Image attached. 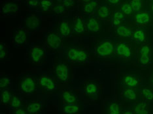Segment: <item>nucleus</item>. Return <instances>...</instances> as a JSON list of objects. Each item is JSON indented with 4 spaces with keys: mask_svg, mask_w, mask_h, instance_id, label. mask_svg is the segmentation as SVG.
<instances>
[{
    "mask_svg": "<svg viewBox=\"0 0 153 114\" xmlns=\"http://www.w3.org/2000/svg\"><path fill=\"white\" fill-rule=\"evenodd\" d=\"M115 54L120 57L129 59L132 54L130 44L126 42L118 43L115 46Z\"/></svg>",
    "mask_w": 153,
    "mask_h": 114,
    "instance_id": "obj_8",
    "label": "nucleus"
},
{
    "mask_svg": "<svg viewBox=\"0 0 153 114\" xmlns=\"http://www.w3.org/2000/svg\"><path fill=\"white\" fill-rule=\"evenodd\" d=\"M40 25V19L36 15H31L24 20L26 28L30 31L36 30Z\"/></svg>",
    "mask_w": 153,
    "mask_h": 114,
    "instance_id": "obj_12",
    "label": "nucleus"
},
{
    "mask_svg": "<svg viewBox=\"0 0 153 114\" xmlns=\"http://www.w3.org/2000/svg\"><path fill=\"white\" fill-rule=\"evenodd\" d=\"M151 1H152V0H151Z\"/></svg>",
    "mask_w": 153,
    "mask_h": 114,
    "instance_id": "obj_47",
    "label": "nucleus"
},
{
    "mask_svg": "<svg viewBox=\"0 0 153 114\" xmlns=\"http://www.w3.org/2000/svg\"><path fill=\"white\" fill-rule=\"evenodd\" d=\"M8 50L7 47L6 46L5 44L3 43H0V60H3L7 56Z\"/></svg>",
    "mask_w": 153,
    "mask_h": 114,
    "instance_id": "obj_38",
    "label": "nucleus"
},
{
    "mask_svg": "<svg viewBox=\"0 0 153 114\" xmlns=\"http://www.w3.org/2000/svg\"><path fill=\"white\" fill-rule=\"evenodd\" d=\"M85 31V21L81 16H78L76 17L75 22L74 26L73 32L76 34H81L84 33Z\"/></svg>",
    "mask_w": 153,
    "mask_h": 114,
    "instance_id": "obj_22",
    "label": "nucleus"
},
{
    "mask_svg": "<svg viewBox=\"0 0 153 114\" xmlns=\"http://www.w3.org/2000/svg\"><path fill=\"white\" fill-rule=\"evenodd\" d=\"M54 13H55L57 15H63L68 11L65 7L63 5V4L61 3H56L54 5H53V9H52Z\"/></svg>",
    "mask_w": 153,
    "mask_h": 114,
    "instance_id": "obj_34",
    "label": "nucleus"
},
{
    "mask_svg": "<svg viewBox=\"0 0 153 114\" xmlns=\"http://www.w3.org/2000/svg\"><path fill=\"white\" fill-rule=\"evenodd\" d=\"M39 85L47 91H53L57 88V84L54 79L46 74H43L39 78Z\"/></svg>",
    "mask_w": 153,
    "mask_h": 114,
    "instance_id": "obj_7",
    "label": "nucleus"
},
{
    "mask_svg": "<svg viewBox=\"0 0 153 114\" xmlns=\"http://www.w3.org/2000/svg\"><path fill=\"white\" fill-rule=\"evenodd\" d=\"M62 3L67 9V10L71 9L75 5V0H64Z\"/></svg>",
    "mask_w": 153,
    "mask_h": 114,
    "instance_id": "obj_39",
    "label": "nucleus"
},
{
    "mask_svg": "<svg viewBox=\"0 0 153 114\" xmlns=\"http://www.w3.org/2000/svg\"><path fill=\"white\" fill-rule=\"evenodd\" d=\"M19 89L26 94L34 93L37 89V83L35 78L32 76H26L22 78L20 82Z\"/></svg>",
    "mask_w": 153,
    "mask_h": 114,
    "instance_id": "obj_3",
    "label": "nucleus"
},
{
    "mask_svg": "<svg viewBox=\"0 0 153 114\" xmlns=\"http://www.w3.org/2000/svg\"><path fill=\"white\" fill-rule=\"evenodd\" d=\"M92 1V0H82V1L83 2V3H86V2H88V1Z\"/></svg>",
    "mask_w": 153,
    "mask_h": 114,
    "instance_id": "obj_45",
    "label": "nucleus"
},
{
    "mask_svg": "<svg viewBox=\"0 0 153 114\" xmlns=\"http://www.w3.org/2000/svg\"><path fill=\"white\" fill-rule=\"evenodd\" d=\"M141 99L146 102H150L153 101V88L145 87L142 88L141 91Z\"/></svg>",
    "mask_w": 153,
    "mask_h": 114,
    "instance_id": "obj_24",
    "label": "nucleus"
},
{
    "mask_svg": "<svg viewBox=\"0 0 153 114\" xmlns=\"http://www.w3.org/2000/svg\"><path fill=\"white\" fill-rule=\"evenodd\" d=\"M39 0H27V5L30 8H36L39 5Z\"/></svg>",
    "mask_w": 153,
    "mask_h": 114,
    "instance_id": "obj_40",
    "label": "nucleus"
},
{
    "mask_svg": "<svg viewBox=\"0 0 153 114\" xmlns=\"http://www.w3.org/2000/svg\"><path fill=\"white\" fill-rule=\"evenodd\" d=\"M30 59L33 63H39L45 57V49L39 46H35L30 50Z\"/></svg>",
    "mask_w": 153,
    "mask_h": 114,
    "instance_id": "obj_10",
    "label": "nucleus"
},
{
    "mask_svg": "<svg viewBox=\"0 0 153 114\" xmlns=\"http://www.w3.org/2000/svg\"><path fill=\"white\" fill-rule=\"evenodd\" d=\"M145 37H146V34H145V31L141 28H137L133 32V33H132V36L131 38V40L134 41L135 43L141 44L144 42Z\"/></svg>",
    "mask_w": 153,
    "mask_h": 114,
    "instance_id": "obj_21",
    "label": "nucleus"
},
{
    "mask_svg": "<svg viewBox=\"0 0 153 114\" xmlns=\"http://www.w3.org/2000/svg\"><path fill=\"white\" fill-rule=\"evenodd\" d=\"M64 1V0H56V1H57V3H62Z\"/></svg>",
    "mask_w": 153,
    "mask_h": 114,
    "instance_id": "obj_46",
    "label": "nucleus"
},
{
    "mask_svg": "<svg viewBox=\"0 0 153 114\" xmlns=\"http://www.w3.org/2000/svg\"><path fill=\"white\" fill-rule=\"evenodd\" d=\"M151 84L152 87L153 88V74L151 76Z\"/></svg>",
    "mask_w": 153,
    "mask_h": 114,
    "instance_id": "obj_44",
    "label": "nucleus"
},
{
    "mask_svg": "<svg viewBox=\"0 0 153 114\" xmlns=\"http://www.w3.org/2000/svg\"><path fill=\"white\" fill-rule=\"evenodd\" d=\"M86 27L89 33L98 32L101 28V24L99 19L95 16L90 17L86 22Z\"/></svg>",
    "mask_w": 153,
    "mask_h": 114,
    "instance_id": "obj_14",
    "label": "nucleus"
},
{
    "mask_svg": "<svg viewBox=\"0 0 153 114\" xmlns=\"http://www.w3.org/2000/svg\"><path fill=\"white\" fill-rule=\"evenodd\" d=\"M116 30L118 35L121 37L131 38L132 36V33H133V32H132L130 27L121 25V24L116 27Z\"/></svg>",
    "mask_w": 153,
    "mask_h": 114,
    "instance_id": "obj_23",
    "label": "nucleus"
},
{
    "mask_svg": "<svg viewBox=\"0 0 153 114\" xmlns=\"http://www.w3.org/2000/svg\"><path fill=\"white\" fill-rule=\"evenodd\" d=\"M130 4L131 5L133 11L139 12L144 5V0H130Z\"/></svg>",
    "mask_w": 153,
    "mask_h": 114,
    "instance_id": "obj_33",
    "label": "nucleus"
},
{
    "mask_svg": "<svg viewBox=\"0 0 153 114\" xmlns=\"http://www.w3.org/2000/svg\"><path fill=\"white\" fill-rule=\"evenodd\" d=\"M54 74L58 82L65 83L67 82L69 78V68L67 64L60 63L56 65Z\"/></svg>",
    "mask_w": 153,
    "mask_h": 114,
    "instance_id": "obj_5",
    "label": "nucleus"
},
{
    "mask_svg": "<svg viewBox=\"0 0 153 114\" xmlns=\"http://www.w3.org/2000/svg\"><path fill=\"white\" fill-rule=\"evenodd\" d=\"M131 112L133 113H148L147 102L143 101L137 103L134 107V111Z\"/></svg>",
    "mask_w": 153,
    "mask_h": 114,
    "instance_id": "obj_30",
    "label": "nucleus"
},
{
    "mask_svg": "<svg viewBox=\"0 0 153 114\" xmlns=\"http://www.w3.org/2000/svg\"><path fill=\"white\" fill-rule=\"evenodd\" d=\"M152 55V46L150 44H143L139 51V63L142 66H147L151 63Z\"/></svg>",
    "mask_w": 153,
    "mask_h": 114,
    "instance_id": "obj_4",
    "label": "nucleus"
},
{
    "mask_svg": "<svg viewBox=\"0 0 153 114\" xmlns=\"http://www.w3.org/2000/svg\"><path fill=\"white\" fill-rule=\"evenodd\" d=\"M99 6L98 0H92L86 3H84L82 6V11L87 15H92L94 13Z\"/></svg>",
    "mask_w": 153,
    "mask_h": 114,
    "instance_id": "obj_15",
    "label": "nucleus"
},
{
    "mask_svg": "<svg viewBox=\"0 0 153 114\" xmlns=\"http://www.w3.org/2000/svg\"><path fill=\"white\" fill-rule=\"evenodd\" d=\"M115 54V46L112 42L105 40L96 48V55L99 57H107Z\"/></svg>",
    "mask_w": 153,
    "mask_h": 114,
    "instance_id": "obj_2",
    "label": "nucleus"
},
{
    "mask_svg": "<svg viewBox=\"0 0 153 114\" xmlns=\"http://www.w3.org/2000/svg\"><path fill=\"white\" fill-rule=\"evenodd\" d=\"M27 30L19 27L14 31L13 34V41L16 46H22L27 43Z\"/></svg>",
    "mask_w": 153,
    "mask_h": 114,
    "instance_id": "obj_6",
    "label": "nucleus"
},
{
    "mask_svg": "<svg viewBox=\"0 0 153 114\" xmlns=\"http://www.w3.org/2000/svg\"><path fill=\"white\" fill-rule=\"evenodd\" d=\"M39 7L42 11L48 12L53 9V5L52 0H41L39 3Z\"/></svg>",
    "mask_w": 153,
    "mask_h": 114,
    "instance_id": "obj_31",
    "label": "nucleus"
},
{
    "mask_svg": "<svg viewBox=\"0 0 153 114\" xmlns=\"http://www.w3.org/2000/svg\"><path fill=\"white\" fill-rule=\"evenodd\" d=\"M62 99L65 104H76L77 101V97L75 93L69 90L62 91Z\"/></svg>",
    "mask_w": 153,
    "mask_h": 114,
    "instance_id": "obj_19",
    "label": "nucleus"
},
{
    "mask_svg": "<svg viewBox=\"0 0 153 114\" xmlns=\"http://www.w3.org/2000/svg\"><path fill=\"white\" fill-rule=\"evenodd\" d=\"M20 3L19 1H11L3 6L2 13L7 15H16L19 11Z\"/></svg>",
    "mask_w": 153,
    "mask_h": 114,
    "instance_id": "obj_13",
    "label": "nucleus"
},
{
    "mask_svg": "<svg viewBox=\"0 0 153 114\" xmlns=\"http://www.w3.org/2000/svg\"><path fill=\"white\" fill-rule=\"evenodd\" d=\"M122 96L124 99L128 101H135L137 98L136 93H135L134 89L131 88H125L122 92Z\"/></svg>",
    "mask_w": 153,
    "mask_h": 114,
    "instance_id": "obj_25",
    "label": "nucleus"
},
{
    "mask_svg": "<svg viewBox=\"0 0 153 114\" xmlns=\"http://www.w3.org/2000/svg\"><path fill=\"white\" fill-rule=\"evenodd\" d=\"M98 91V86L95 82H89L86 83L84 88L85 95L88 96L96 95Z\"/></svg>",
    "mask_w": 153,
    "mask_h": 114,
    "instance_id": "obj_20",
    "label": "nucleus"
},
{
    "mask_svg": "<svg viewBox=\"0 0 153 114\" xmlns=\"http://www.w3.org/2000/svg\"><path fill=\"white\" fill-rule=\"evenodd\" d=\"M9 104L11 108L13 109L20 108L22 106V101L19 96L13 95L12 99Z\"/></svg>",
    "mask_w": 153,
    "mask_h": 114,
    "instance_id": "obj_35",
    "label": "nucleus"
},
{
    "mask_svg": "<svg viewBox=\"0 0 153 114\" xmlns=\"http://www.w3.org/2000/svg\"><path fill=\"white\" fill-rule=\"evenodd\" d=\"M62 111L65 113H76L79 111V106L76 104H65L63 106Z\"/></svg>",
    "mask_w": 153,
    "mask_h": 114,
    "instance_id": "obj_29",
    "label": "nucleus"
},
{
    "mask_svg": "<svg viewBox=\"0 0 153 114\" xmlns=\"http://www.w3.org/2000/svg\"><path fill=\"white\" fill-rule=\"evenodd\" d=\"M13 95L11 91L8 89H2L1 92V103L3 105H7L11 102Z\"/></svg>",
    "mask_w": 153,
    "mask_h": 114,
    "instance_id": "obj_28",
    "label": "nucleus"
},
{
    "mask_svg": "<svg viewBox=\"0 0 153 114\" xmlns=\"http://www.w3.org/2000/svg\"><path fill=\"white\" fill-rule=\"evenodd\" d=\"M13 113L15 114H25V113H27V112L24 111V110L22 109L17 108V109H14Z\"/></svg>",
    "mask_w": 153,
    "mask_h": 114,
    "instance_id": "obj_41",
    "label": "nucleus"
},
{
    "mask_svg": "<svg viewBox=\"0 0 153 114\" xmlns=\"http://www.w3.org/2000/svg\"><path fill=\"white\" fill-rule=\"evenodd\" d=\"M124 14L121 11H114L112 17V24L114 27H118L121 24L125 18Z\"/></svg>",
    "mask_w": 153,
    "mask_h": 114,
    "instance_id": "obj_26",
    "label": "nucleus"
},
{
    "mask_svg": "<svg viewBox=\"0 0 153 114\" xmlns=\"http://www.w3.org/2000/svg\"><path fill=\"white\" fill-rule=\"evenodd\" d=\"M59 33L62 37H67L71 33V26L68 20H62L59 26Z\"/></svg>",
    "mask_w": 153,
    "mask_h": 114,
    "instance_id": "obj_18",
    "label": "nucleus"
},
{
    "mask_svg": "<svg viewBox=\"0 0 153 114\" xmlns=\"http://www.w3.org/2000/svg\"><path fill=\"white\" fill-rule=\"evenodd\" d=\"M120 1L121 0H105V1L111 5H118Z\"/></svg>",
    "mask_w": 153,
    "mask_h": 114,
    "instance_id": "obj_42",
    "label": "nucleus"
},
{
    "mask_svg": "<svg viewBox=\"0 0 153 114\" xmlns=\"http://www.w3.org/2000/svg\"><path fill=\"white\" fill-rule=\"evenodd\" d=\"M107 113L109 114H118L122 113L120 105L118 102L111 103L108 107Z\"/></svg>",
    "mask_w": 153,
    "mask_h": 114,
    "instance_id": "obj_32",
    "label": "nucleus"
},
{
    "mask_svg": "<svg viewBox=\"0 0 153 114\" xmlns=\"http://www.w3.org/2000/svg\"><path fill=\"white\" fill-rule=\"evenodd\" d=\"M11 79L8 76H3L0 79V88L1 90L7 88L11 85Z\"/></svg>",
    "mask_w": 153,
    "mask_h": 114,
    "instance_id": "obj_37",
    "label": "nucleus"
},
{
    "mask_svg": "<svg viewBox=\"0 0 153 114\" xmlns=\"http://www.w3.org/2000/svg\"><path fill=\"white\" fill-rule=\"evenodd\" d=\"M134 20L137 26L147 25L151 21V15L149 11H139L135 15Z\"/></svg>",
    "mask_w": 153,
    "mask_h": 114,
    "instance_id": "obj_11",
    "label": "nucleus"
},
{
    "mask_svg": "<svg viewBox=\"0 0 153 114\" xmlns=\"http://www.w3.org/2000/svg\"><path fill=\"white\" fill-rule=\"evenodd\" d=\"M123 83L126 88H134L140 84V79L135 75L127 74L123 78Z\"/></svg>",
    "mask_w": 153,
    "mask_h": 114,
    "instance_id": "obj_16",
    "label": "nucleus"
},
{
    "mask_svg": "<svg viewBox=\"0 0 153 114\" xmlns=\"http://www.w3.org/2000/svg\"><path fill=\"white\" fill-rule=\"evenodd\" d=\"M47 46L52 49H58L62 44L61 36L56 33L49 32L47 36Z\"/></svg>",
    "mask_w": 153,
    "mask_h": 114,
    "instance_id": "obj_9",
    "label": "nucleus"
},
{
    "mask_svg": "<svg viewBox=\"0 0 153 114\" xmlns=\"http://www.w3.org/2000/svg\"><path fill=\"white\" fill-rule=\"evenodd\" d=\"M42 109V104L39 101L31 102L27 106L26 111L29 113H38Z\"/></svg>",
    "mask_w": 153,
    "mask_h": 114,
    "instance_id": "obj_27",
    "label": "nucleus"
},
{
    "mask_svg": "<svg viewBox=\"0 0 153 114\" xmlns=\"http://www.w3.org/2000/svg\"><path fill=\"white\" fill-rule=\"evenodd\" d=\"M150 7H151V11L153 13V0H152V1H151V4H150Z\"/></svg>",
    "mask_w": 153,
    "mask_h": 114,
    "instance_id": "obj_43",
    "label": "nucleus"
},
{
    "mask_svg": "<svg viewBox=\"0 0 153 114\" xmlns=\"http://www.w3.org/2000/svg\"><path fill=\"white\" fill-rule=\"evenodd\" d=\"M96 16L99 20H105L110 17V10L106 5H99L96 11Z\"/></svg>",
    "mask_w": 153,
    "mask_h": 114,
    "instance_id": "obj_17",
    "label": "nucleus"
},
{
    "mask_svg": "<svg viewBox=\"0 0 153 114\" xmlns=\"http://www.w3.org/2000/svg\"><path fill=\"white\" fill-rule=\"evenodd\" d=\"M120 11L126 16H129L131 15L132 12H133V9H132L130 3L125 2L120 5Z\"/></svg>",
    "mask_w": 153,
    "mask_h": 114,
    "instance_id": "obj_36",
    "label": "nucleus"
},
{
    "mask_svg": "<svg viewBox=\"0 0 153 114\" xmlns=\"http://www.w3.org/2000/svg\"><path fill=\"white\" fill-rule=\"evenodd\" d=\"M67 58L69 61L74 63H85L88 60L86 51L76 48H71L67 51Z\"/></svg>",
    "mask_w": 153,
    "mask_h": 114,
    "instance_id": "obj_1",
    "label": "nucleus"
}]
</instances>
